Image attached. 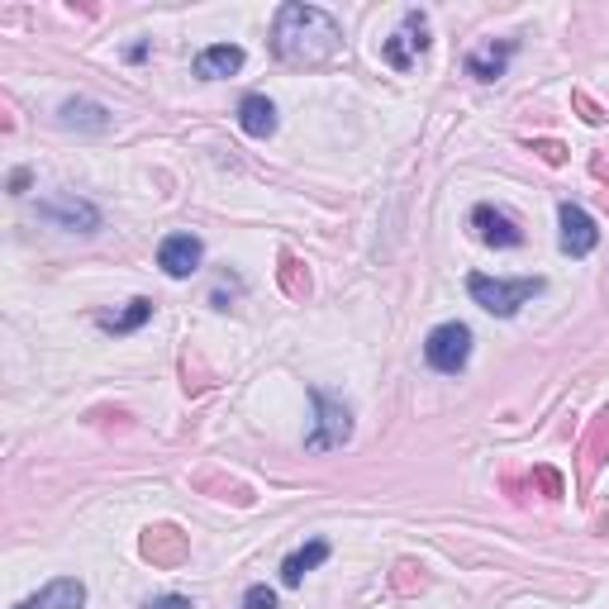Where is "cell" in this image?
I'll list each match as a JSON object with an SVG mask.
<instances>
[{
  "instance_id": "obj_14",
  "label": "cell",
  "mask_w": 609,
  "mask_h": 609,
  "mask_svg": "<svg viewBox=\"0 0 609 609\" xmlns=\"http://www.w3.org/2000/svg\"><path fill=\"white\" fill-rule=\"evenodd\" d=\"M329 562V543L324 538H310L300 552H291L286 562H281V586H300L305 581V571H315Z\"/></svg>"
},
{
  "instance_id": "obj_15",
  "label": "cell",
  "mask_w": 609,
  "mask_h": 609,
  "mask_svg": "<svg viewBox=\"0 0 609 609\" xmlns=\"http://www.w3.org/2000/svg\"><path fill=\"white\" fill-rule=\"evenodd\" d=\"M148 319H153V300H148V295H138V300H129V310H124V315H105V319H100V329H105V334H134V329H143Z\"/></svg>"
},
{
  "instance_id": "obj_16",
  "label": "cell",
  "mask_w": 609,
  "mask_h": 609,
  "mask_svg": "<svg viewBox=\"0 0 609 609\" xmlns=\"http://www.w3.org/2000/svg\"><path fill=\"white\" fill-rule=\"evenodd\" d=\"M510 53H514V43H500V48H491V53H472V58H467V72H472L476 81L505 77V62H510Z\"/></svg>"
},
{
  "instance_id": "obj_7",
  "label": "cell",
  "mask_w": 609,
  "mask_h": 609,
  "mask_svg": "<svg viewBox=\"0 0 609 609\" xmlns=\"http://www.w3.org/2000/svg\"><path fill=\"white\" fill-rule=\"evenodd\" d=\"M39 219L58 224L67 234H96L100 229V210L91 200H77V196H48L39 200Z\"/></svg>"
},
{
  "instance_id": "obj_3",
  "label": "cell",
  "mask_w": 609,
  "mask_h": 609,
  "mask_svg": "<svg viewBox=\"0 0 609 609\" xmlns=\"http://www.w3.org/2000/svg\"><path fill=\"white\" fill-rule=\"evenodd\" d=\"M472 343H476L472 329L457 324V319H448V324L429 329V338H424V362L443 376H462L467 362H472Z\"/></svg>"
},
{
  "instance_id": "obj_17",
  "label": "cell",
  "mask_w": 609,
  "mask_h": 609,
  "mask_svg": "<svg viewBox=\"0 0 609 609\" xmlns=\"http://www.w3.org/2000/svg\"><path fill=\"white\" fill-rule=\"evenodd\" d=\"M243 609H276V590L272 586H248V595H243Z\"/></svg>"
},
{
  "instance_id": "obj_6",
  "label": "cell",
  "mask_w": 609,
  "mask_h": 609,
  "mask_svg": "<svg viewBox=\"0 0 609 609\" xmlns=\"http://www.w3.org/2000/svg\"><path fill=\"white\" fill-rule=\"evenodd\" d=\"M557 229H562L557 243H562V253L567 257H590L595 253V243H600V224H595L576 200H562V205H557Z\"/></svg>"
},
{
  "instance_id": "obj_9",
  "label": "cell",
  "mask_w": 609,
  "mask_h": 609,
  "mask_svg": "<svg viewBox=\"0 0 609 609\" xmlns=\"http://www.w3.org/2000/svg\"><path fill=\"white\" fill-rule=\"evenodd\" d=\"M472 229H476V238H481L486 248H519V243H524V229H519L505 210L486 205V200L472 210Z\"/></svg>"
},
{
  "instance_id": "obj_1",
  "label": "cell",
  "mask_w": 609,
  "mask_h": 609,
  "mask_svg": "<svg viewBox=\"0 0 609 609\" xmlns=\"http://www.w3.org/2000/svg\"><path fill=\"white\" fill-rule=\"evenodd\" d=\"M272 53L286 67H319L343 53V24L319 5L286 0L272 20Z\"/></svg>"
},
{
  "instance_id": "obj_8",
  "label": "cell",
  "mask_w": 609,
  "mask_h": 609,
  "mask_svg": "<svg viewBox=\"0 0 609 609\" xmlns=\"http://www.w3.org/2000/svg\"><path fill=\"white\" fill-rule=\"evenodd\" d=\"M200 262H205V243L196 234H167L158 243V267L172 281H186V276L200 272Z\"/></svg>"
},
{
  "instance_id": "obj_2",
  "label": "cell",
  "mask_w": 609,
  "mask_h": 609,
  "mask_svg": "<svg viewBox=\"0 0 609 609\" xmlns=\"http://www.w3.org/2000/svg\"><path fill=\"white\" fill-rule=\"evenodd\" d=\"M543 286H548L543 276H514V281H505V276H486V272L467 276V291H472V300L486 310V315H495V319H514L533 300V295L543 291Z\"/></svg>"
},
{
  "instance_id": "obj_19",
  "label": "cell",
  "mask_w": 609,
  "mask_h": 609,
  "mask_svg": "<svg viewBox=\"0 0 609 609\" xmlns=\"http://www.w3.org/2000/svg\"><path fill=\"white\" fill-rule=\"evenodd\" d=\"M29 191V167H15L10 172V196H24Z\"/></svg>"
},
{
  "instance_id": "obj_11",
  "label": "cell",
  "mask_w": 609,
  "mask_h": 609,
  "mask_svg": "<svg viewBox=\"0 0 609 609\" xmlns=\"http://www.w3.org/2000/svg\"><path fill=\"white\" fill-rule=\"evenodd\" d=\"M81 605H86V581H81V576H58V581H48L39 595L20 600L15 609H81Z\"/></svg>"
},
{
  "instance_id": "obj_13",
  "label": "cell",
  "mask_w": 609,
  "mask_h": 609,
  "mask_svg": "<svg viewBox=\"0 0 609 609\" xmlns=\"http://www.w3.org/2000/svg\"><path fill=\"white\" fill-rule=\"evenodd\" d=\"M276 124H281V119H276V105L262 96V91L238 100V129H243L248 138H272Z\"/></svg>"
},
{
  "instance_id": "obj_4",
  "label": "cell",
  "mask_w": 609,
  "mask_h": 609,
  "mask_svg": "<svg viewBox=\"0 0 609 609\" xmlns=\"http://www.w3.org/2000/svg\"><path fill=\"white\" fill-rule=\"evenodd\" d=\"M310 405H315V429L305 438V448L310 452L343 448V443L353 438V410H348L343 400H334L329 391H319V386H310Z\"/></svg>"
},
{
  "instance_id": "obj_12",
  "label": "cell",
  "mask_w": 609,
  "mask_h": 609,
  "mask_svg": "<svg viewBox=\"0 0 609 609\" xmlns=\"http://www.w3.org/2000/svg\"><path fill=\"white\" fill-rule=\"evenodd\" d=\"M243 62H248V53H243L238 43H210V48L196 53V77L224 81V77H234V72H243Z\"/></svg>"
},
{
  "instance_id": "obj_10",
  "label": "cell",
  "mask_w": 609,
  "mask_h": 609,
  "mask_svg": "<svg viewBox=\"0 0 609 609\" xmlns=\"http://www.w3.org/2000/svg\"><path fill=\"white\" fill-rule=\"evenodd\" d=\"M58 124L62 129H77V134H105L115 115H110V105H100V100H86V96H72L58 105Z\"/></svg>"
},
{
  "instance_id": "obj_18",
  "label": "cell",
  "mask_w": 609,
  "mask_h": 609,
  "mask_svg": "<svg viewBox=\"0 0 609 609\" xmlns=\"http://www.w3.org/2000/svg\"><path fill=\"white\" fill-rule=\"evenodd\" d=\"M143 609H196V600L191 595H153Z\"/></svg>"
},
{
  "instance_id": "obj_5",
  "label": "cell",
  "mask_w": 609,
  "mask_h": 609,
  "mask_svg": "<svg viewBox=\"0 0 609 609\" xmlns=\"http://www.w3.org/2000/svg\"><path fill=\"white\" fill-rule=\"evenodd\" d=\"M381 53H386V62H391L395 72H410L414 58L429 53V20H424V10H405V24L381 43Z\"/></svg>"
}]
</instances>
